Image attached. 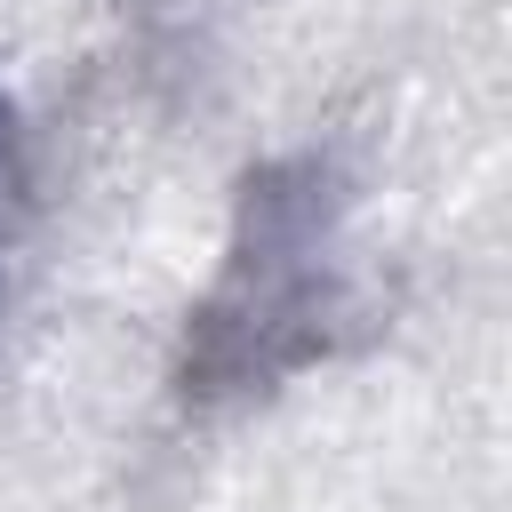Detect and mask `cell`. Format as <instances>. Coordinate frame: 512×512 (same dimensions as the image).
<instances>
[{
	"label": "cell",
	"mask_w": 512,
	"mask_h": 512,
	"mask_svg": "<svg viewBox=\"0 0 512 512\" xmlns=\"http://www.w3.org/2000/svg\"><path fill=\"white\" fill-rule=\"evenodd\" d=\"M320 320H328V200H320V168H288L248 184L240 248L216 304L200 312L192 368L208 384L272 376L320 344Z\"/></svg>",
	"instance_id": "6da1fadb"
}]
</instances>
